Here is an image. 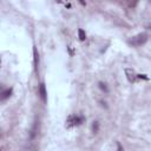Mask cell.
Wrapping results in <instances>:
<instances>
[{"label": "cell", "instance_id": "ba28073f", "mask_svg": "<svg viewBox=\"0 0 151 151\" xmlns=\"http://www.w3.org/2000/svg\"><path fill=\"white\" fill-rule=\"evenodd\" d=\"M11 93H12V90L9 88V90H6L5 92H2V96H1V100H5L6 98H8L9 96H11Z\"/></svg>", "mask_w": 151, "mask_h": 151}, {"label": "cell", "instance_id": "7a4b0ae2", "mask_svg": "<svg viewBox=\"0 0 151 151\" xmlns=\"http://www.w3.org/2000/svg\"><path fill=\"white\" fill-rule=\"evenodd\" d=\"M83 122V117H78V116H70L68 120H67V125L68 126H74V125H79Z\"/></svg>", "mask_w": 151, "mask_h": 151}, {"label": "cell", "instance_id": "5b68a950", "mask_svg": "<svg viewBox=\"0 0 151 151\" xmlns=\"http://www.w3.org/2000/svg\"><path fill=\"white\" fill-rule=\"evenodd\" d=\"M33 57H34V68H35V73L38 74V65H39V55L37 52V48L33 47Z\"/></svg>", "mask_w": 151, "mask_h": 151}, {"label": "cell", "instance_id": "3957f363", "mask_svg": "<svg viewBox=\"0 0 151 151\" xmlns=\"http://www.w3.org/2000/svg\"><path fill=\"white\" fill-rule=\"evenodd\" d=\"M125 73H126V78L130 83H134L137 79V74L134 73V71L132 68H125Z\"/></svg>", "mask_w": 151, "mask_h": 151}, {"label": "cell", "instance_id": "9c48e42d", "mask_svg": "<svg viewBox=\"0 0 151 151\" xmlns=\"http://www.w3.org/2000/svg\"><path fill=\"white\" fill-rule=\"evenodd\" d=\"M98 129H99L98 122H93V124H92V130H93V133H97V132H98Z\"/></svg>", "mask_w": 151, "mask_h": 151}, {"label": "cell", "instance_id": "8992f818", "mask_svg": "<svg viewBox=\"0 0 151 151\" xmlns=\"http://www.w3.org/2000/svg\"><path fill=\"white\" fill-rule=\"evenodd\" d=\"M37 125H39L38 122H35L34 125H33V127H32V131H31V138H32V139H33V138L37 136V133H38V131H37Z\"/></svg>", "mask_w": 151, "mask_h": 151}, {"label": "cell", "instance_id": "52a82bcc", "mask_svg": "<svg viewBox=\"0 0 151 151\" xmlns=\"http://www.w3.org/2000/svg\"><path fill=\"white\" fill-rule=\"evenodd\" d=\"M78 35H79V40H81V41H84L86 39V34H85L84 29H81V28L78 29Z\"/></svg>", "mask_w": 151, "mask_h": 151}, {"label": "cell", "instance_id": "30bf717a", "mask_svg": "<svg viewBox=\"0 0 151 151\" xmlns=\"http://www.w3.org/2000/svg\"><path fill=\"white\" fill-rule=\"evenodd\" d=\"M99 87H100L101 90H104L105 92H107V88H106V86H105V84H103V83H99Z\"/></svg>", "mask_w": 151, "mask_h": 151}, {"label": "cell", "instance_id": "6da1fadb", "mask_svg": "<svg viewBox=\"0 0 151 151\" xmlns=\"http://www.w3.org/2000/svg\"><path fill=\"white\" fill-rule=\"evenodd\" d=\"M146 41H147V34L144 33V32H143V33H139V34H137V35H134V37H131V38L129 39V44L132 45V46H134V47L142 46V45H144Z\"/></svg>", "mask_w": 151, "mask_h": 151}, {"label": "cell", "instance_id": "277c9868", "mask_svg": "<svg viewBox=\"0 0 151 151\" xmlns=\"http://www.w3.org/2000/svg\"><path fill=\"white\" fill-rule=\"evenodd\" d=\"M39 96H40V98L44 103L47 101V92H46V87H45L44 83H41L40 86H39Z\"/></svg>", "mask_w": 151, "mask_h": 151}, {"label": "cell", "instance_id": "8fae6325", "mask_svg": "<svg viewBox=\"0 0 151 151\" xmlns=\"http://www.w3.org/2000/svg\"><path fill=\"white\" fill-rule=\"evenodd\" d=\"M117 151H124L123 146L120 145V143H117Z\"/></svg>", "mask_w": 151, "mask_h": 151}]
</instances>
